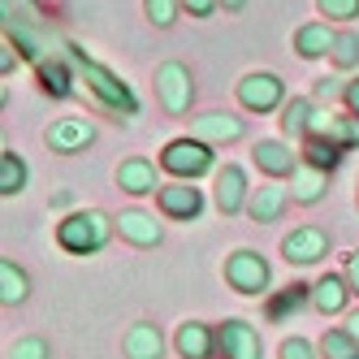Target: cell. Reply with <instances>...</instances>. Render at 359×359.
<instances>
[{
  "label": "cell",
  "instance_id": "25",
  "mask_svg": "<svg viewBox=\"0 0 359 359\" xmlns=\"http://www.w3.org/2000/svg\"><path fill=\"white\" fill-rule=\"evenodd\" d=\"M303 307H312V286H286L281 294L269 299V320H286V316H299Z\"/></svg>",
  "mask_w": 359,
  "mask_h": 359
},
{
  "label": "cell",
  "instance_id": "11",
  "mask_svg": "<svg viewBox=\"0 0 359 359\" xmlns=\"http://www.w3.org/2000/svg\"><path fill=\"white\" fill-rule=\"evenodd\" d=\"M156 208H161L169 221H195V217L203 212V195H199V187H191V182H169V187L156 191Z\"/></svg>",
  "mask_w": 359,
  "mask_h": 359
},
{
  "label": "cell",
  "instance_id": "40",
  "mask_svg": "<svg viewBox=\"0 0 359 359\" xmlns=\"http://www.w3.org/2000/svg\"><path fill=\"white\" fill-rule=\"evenodd\" d=\"M0 69H5V74H9V69H13V43H9V48H5V53H0Z\"/></svg>",
  "mask_w": 359,
  "mask_h": 359
},
{
  "label": "cell",
  "instance_id": "38",
  "mask_svg": "<svg viewBox=\"0 0 359 359\" xmlns=\"http://www.w3.org/2000/svg\"><path fill=\"white\" fill-rule=\"evenodd\" d=\"M342 104H346V113H355V117H359V79H351V83H346Z\"/></svg>",
  "mask_w": 359,
  "mask_h": 359
},
{
  "label": "cell",
  "instance_id": "34",
  "mask_svg": "<svg viewBox=\"0 0 359 359\" xmlns=\"http://www.w3.org/2000/svg\"><path fill=\"white\" fill-rule=\"evenodd\" d=\"M35 22L39 9H35V0H5V22Z\"/></svg>",
  "mask_w": 359,
  "mask_h": 359
},
{
  "label": "cell",
  "instance_id": "12",
  "mask_svg": "<svg viewBox=\"0 0 359 359\" xmlns=\"http://www.w3.org/2000/svg\"><path fill=\"white\" fill-rule=\"evenodd\" d=\"M173 346L182 359H217V329L212 325H203V320H187V325H177L173 333Z\"/></svg>",
  "mask_w": 359,
  "mask_h": 359
},
{
  "label": "cell",
  "instance_id": "20",
  "mask_svg": "<svg viewBox=\"0 0 359 359\" xmlns=\"http://www.w3.org/2000/svg\"><path fill=\"white\" fill-rule=\"evenodd\" d=\"M299 151H303V165H316L325 173H333V169L342 165V156H346V147H338V143L325 139V135H307Z\"/></svg>",
  "mask_w": 359,
  "mask_h": 359
},
{
  "label": "cell",
  "instance_id": "30",
  "mask_svg": "<svg viewBox=\"0 0 359 359\" xmlns=\"http://www.w3.org/2000/svg\"><path fill=\"white\" fill-rule=\"evenodd\" d=\"M143 9H147V22L151 27H173L177 22V9H182V0H143Z\"/></svg>",
  "mask_w": 359,
  "mask_h": 359
},
{
  "label": "cell",
  "instance_id": "7",
  "mask_svg": "<svg viewBox=\"0 0 359 359\" xmlns=\"http://www.w3.org/2000/svg\"><path fill=\"white\" fill-rule=\"evenodd\" d=\"M281 255H286L290 264H320L329 255V234L320 225H299L294 234L281 238Z\"/></svg>",
  "mask_w": 359,
  "mask_h": 359
},
{
  "label": "cell",
  "instance_id": "9",
  "mask_svg": "<svg viewBox=\"0 0 359 359\" xmlns=\"http://www.w3.org/2000/svg\"><path fill=\"white\" fill-rule=\"evenodd\" d=\"M217 351H221V359H260L264 355L260 333H255L247 320H225V325H217Z\"/></svg>",
  "mask_w": 359,
  "mask_h": 359
},
{
  "label": "cell",
  "instance_id": "32",
  "mask_svg": "<svg viewBox=\"0 0 359 359\" xmlns=\"http://www.w3.org/2000/svg\"><path fill=\"white\" fill-rule=\"evenodd\" d=\"M53 355V346H48L43 338H18L9 346V359H48Z\"/></svg>",
  "mask_w": 359,
  "mask_h": 359
},
{
  "label": "cell",
  "instance_id": "22",
  "mask_svg": "<svg viewBox=\"0 0 359 359\" xmlns=\"http://www.w3.org/2000/svg\"><path fill=\"white\" fill-rule=\"evenodd\" d=\"M27 161L18 156L13 147H0V195L5 199H13V195H22L27 191Z\"/></svg>",
  "mask_w": 359,
  "mask_h": 359
},
{
  "label": "cell",
  "instance_id": "37",
  "mask_svg": "<svg viewBox=\"0 0 359 359\" xmlns=\"http://www.w3.org/2000/svg\"><path fill=\"white\" fill-rule=\"evenodd\" d=\"M342 277L351 281V290L359 294V251H351V255H346V269H342Z\"/></svg>",
  "mask_w": 359,
  "mask_h": 359
},
{
  "label": "cell",
  "instance_id": "41",
  "mask_svg": "<svg viewBox=\"0 0 359 359\" xmlns=\"http://www.w3.org/2000/svg\"><path fill=\"white\" fill-rule=\"evenodd\" d=\"M243 5H247V0H221V9H225V13H238Z\"/></svg>",
  "mask_w": 359,
  "mask_h": 359
},
{
  "label": "cell",
  "instance_id": "31",
  "mask_svg": "<svg viewBox=\"0 0 359 359\" xmlns=\"http://www.w3.org/2000/svg\"><path fill=\"white\" fill-rule=\"evenodd\" d=\"M316 9L329 22H351V18H359V0H316Z\"/></svg>",
  "mask_w": 359,
  "mask_h": 359
},
{
  "label": "cell",
  "instance_id": "6",
  "mask_svg": "<svg viewBox=\"0 0 359 359\" xmlns=\"http://www.w3.org/2000/svg\"><path fill=\"white\" fill-rule=\"evenodd\" d=\"M281 100H286V83L277 79V74H247V79L238 83V104L247 113H273L281 109Z\"/></svg>",
  "mask_w": 359,
  "mask_h": 359
},
{
  "label": "cell",
  "instance_id": "39",
  "mask_svg": "<svg viewBox=\"0 0 359 359\" xmlns=\"http://www.w3.org/2000/svg\"><path fill=\"white\" fill-rule=\"evenodd\" d=\"M346 333H351V338L359 342V312H351V316H346Z\"/></svg>",
  "mask_w": 359,
  "mask_h": 359
},
{
  "label": "cell",
  "instance_id": "28",
  "mask_svg": "<svg viewBox=\"0 0 359 359\" xmlns=\"http://www.w3.org/2000/svg\"><path fill=\"white\" fill-rule=\"evenodd\" d=\"M320 359H359V342L346 329H325L320 338Z\"/></svg>",
  "mask_w": 359,
  "mask_h": 359
},
{
  "label": "cell",
  "instance_id": "16",
  "mask_svg": "<svg viewBox=\"0 0 359 359\" xmlns=\"http://www.w3.org/2000/svg\"><path fill=\"white\" fill-rule=\"evenodd\" d=\"M121 351H126V359H161L165 355V333H161V325L135 320L130 329H126V338H121Z\"/></svg>",
  "mask_w": 359,
  "mask_h": 359
},
{
  "label": "cell",
  "instance_id": "4",
  "mask_svg": "<svg viewBox=\"0 0 359 359\" xmlns=\"http://www.w3.org/2000/svg\"><path fill=\"white\" fill-rule=\"evenodd\" d=\"M156 95H161V104L169 117H187L191 113V100H195V79H191V69L182 61H165L156 69Z\"/></svg>",
  "mask_w": 359,
  "mask_h": 359
},
{
  "label": "cell",
  "instance_id": "21",
  "mask_svg": "<svg viewBox=\"0 0 359 359\" xmlns=\"http://www.w3.org/2000/svg\"><path fill=\"white\" fill-rule=\"evenodd\" d=\"M35 74H39V87L53 95V100H69L74 95V74H69L65 61L43 57V61H35Z\"/></svg>",
  "mask_w": 359,
  "mask_h": 359
},
{
  "label": "cell",
  "instance_id": "19",
  "mask_svg": "<svg viewBox=\"0 0 359 359\" xmlns=\"http://www.w3.org/2000/svg\"><path fill=\"white\" fill-rule=\"evenodd\" d=\"M333 43H338V31H329V22H307V27L294 31V53L299 57H329Z\"/></svg>",
  "mask_w": 359,
  "mask_h": 359
},
{
  "label": "cell",
  "instance_id": "35",
  "mask_svg": "<svg viewBox=\"0 0 359 359\" xmlns=\"http://www.w3.org/2000/svg\"><path fill=\"white\" fill-rule=\"evenodd\" d=\"M346 95V83L342 79H320L316 83V100H329V104H333V100H342Z\"/></svg>",
  "mask_w": 359,
  "mask_h": 359
},
{
  "label": "cell",
  "instance_id": "10",
  "mask_svg": "<svg viewBox=\"0 0 359 359\" xmlns=\"http://www.w3.org/2000/svg\"><path fill=\"white\" fill-rule=\"evenodd\" d=\"M191 135L195 139H203L208 147H217V143H238L243 135H247V121L243 117H234V113H203V117H191Z\"/></svg>",
  "mask_w": 359,
  "mask_h": 359
},
{
  "label": "cell",
  "instance_id": "5",
  "mask_svg": "<svg viewBox=\"0 0 359 359\" xmlns=\"http://www.w3.org/2000/svg\"><path fill=\"white\" fill-rule=\"evenodd\" d=\"M225 281L238 294H264L269 290V260L260 251H251V247H238L225 260Z\"/></svg>",
  "mask_w": 359,
  "mask_h": 359
},
{
  "label": "cell",
  "instance_id": "13",
  "mask_svg": "<svg viewBox=\"0 0 359 359\" xmlns=\"http://www.w3.org/2000/svg\"><path fill=\"white\" fill-rule=\"evenodd\" d=\"M117 234H121L126 243H135V247H161L165 225L151 217V212H143V208H126V212L117 217Z\"/></svg>",
  "mask_w": 359,
  "mask_h": 359
},
{
  "label": "cell",
  "instance_id": "26",
  "mask_svg": "<svg viewBox=\"0 0 359 359\" xmlns=\"http://www.w3.org/2000/svg\"><path fill=\"white\" fill-rule=\"evenodd\" d=\"M27 294H31V277L22 273L13 260H0V303L18 307V303H27Z\"/></svg>",
  "mask_w": 359,
  "mask_h": 359
},
{
  "label": "cell",
  "instance_id": "27",
  "mask_svg": "<svg viewBox=\"0 0 359 359\" xmlns=\"http://www.w3.org/2000/svg\"><path fill=\"white\" fill-rule=\"evenodd\" d=\"M329 191V173L316 165H299L294 173V203H320Z\"/></svg>",
  "mask_w": 359,
  "mask_h": 359
},
{
  "label": "cell",
  "instance_id": "24",
  "mask_svg": "<svg viewBox=\"0 0 359 359\" xmlns=\"http://www.w3.org/2000/svg\"><path fill=\"white\" fill-rule=\"evenodd\" d=\"M312 117H316L312 100L294 95L290 104L281 109V135H286V139H307V135H312Z\"/></svg>",
  "mask_w": 359,
  "mask_h": 359
},
{
  "label": "cell",
  "instance_id": "36",
  "mask_svg": "<svg viewBox=\"0 0 359 359\" xmlns=\"http://www.w3.org/2000/svg\"><path fill=\"white\" fill-rule=\"evenodd\" d=\"M182 9H191V18H212L221 9V0H182Z\"/></svg>",
  "mask_w": 359,
  "mask_h": 359
},
{
  "label": "cell",
  "instance_id": "15",
  "mask_svg": "<svg viewBox=\"0 0 359 359\" xmlns=\"http://www.w3.org/2000/svg\"><path fill=\"white\" fill-rule=\"evenodd\" d=\"M247 173L238 169V165H221L217 169V208L225 212V217H238L243 208H247Z\"/></svg>",
  "mask_w": 359,
  "mask_h": 359
},
{
  "label": "cell",
  "instance_id": "14",
  "mask_svg": "<svg viewBox=\"0 0 359 359\" xmlns=\"http://www.w3.org/2000/svg\"><path fill=\"white\" fill-rule=\"evenodd\" d=\"M48 147L53 151H83L95 143V126L87 117H61L57 126H48Z\"/></svg>",
  "mask_w": 359,
  "mask_h": 359
},
{
  "label": "cell",
  "instance_id": "2",
  "mask_svg": "<svg viewBox=\"0 0 359 359\" xmlns=\"http://www.w3.org/2000/svg\"><path fill=\"white\" fill-rule=\"evenodd\" d=\"M69 48V61L79 65V74H83V83H87V91H95V100L104 109H113V113H126V117H135L139 113V100H135V91L126 87L117 74H109L104 65H95L79 43H65Z\"/></svg>",
  "mask_w": 359,
  "mask_h": 359
},
{
  "label": "cell",
  "instance_id": "29",
  "mask_svg": "<svg viewBox=\"0 0 359 359\" xmlns=\"http://www.w3.org/2000/svg\"><path fill=\"white\" fill-rule=\"evenodd\" d=\"M333 65H338V69H355L359 65V35H351V31H342L338 35V43H333Z\"/></svg>",
  "mask_w": 359,
  "mask_h": 359
},
{
  "label": "cell",
  "instance_id": "33",
  "mask_svg": "<svg viewBox=\"0 0 359 359\" xmlns=\"http://www.w3.org/2000/svg\"><path fill=\"white\" fill-rule=\"evenodd\" d=\"M281 359H320V355H316V346L307 338H286L281 342Z\"/></svg>",
  "mask_w": 359,
  "mask_h": 359
},
{
  "label": "cell",
  "instance_id": "42",
  "mask_svg": "<svg viewBox=\"0 0 359 359\" xmlns=\"http://www.w3.org/2000/svg\"><path fill=\"white\" fill-rule=\"evenodd\" d=\"M355 187H359V182H355Z\"/></svg>",
  "mask_w": 359,
  "mask_h": 359
},
{
  "label": "cell",
  "instance_id": "3",
  "mask_svg": "<svg viewBox=\"0 0 359 359\" xmlns=\"http://www.w3.org/2000/svg\"><path fill=\"white\" fill-rule=\"evenodd\" d=\"M161 169L173 173L177 182H195V177H203V173L217 169V156H212V147L203 143V139L187 135V139L165 143V151H161Z\"/></svg>",
  "mask_w": 359,
  "mask_h": 359
},
{
  "label": "cell",
  "instance_id": "23",
  "mask_svg": "<svg viewBox=\"0 0 359 359\" xmlns=\"http://www.w3.org/2000/svg\"><path fill=\"white\" fill-rule=\"evenodd\" d=\"M281 208H286V187H260V191H251V199H247L251 221H260V225L277 221Z\"/></svg>",
  "mask_w": 359,
  "mask_h": 359
},
{
  "label": "cell",
  "instance_id": "8",
  "mask_svg": "<svg viewBox=\"0 0 359 359\" xmlns=\"http://www.w3.org/2000/svg\"><path fill=\"white\" fill-rule=\"evenodd\" d=\"M251 161H255V169L269 173V177H294L299 165H303V151L286 147L281 139H260L251 147Z\"/></svg>",
  "mask_w": 359,
  "mask_h": 359
},
{
  "label": "cell",
  "instance_id": "1",
  "mask_svg": "<svg viewBox=\"0 0 359 359\" xmlns=\"http://www.w3.org/2000/svg\"><path fill=\"white\" fill-rule=\"evenodd\" d=\"M113 229H117L113 217H104L100 208H87V212H69V217L57 225V243H61V251H69V255H95V251L109 247Z\"/></svg>",
  "mask_w": 359,
  "mask_h": 359
},
{
  "label": "cell",
  "instance_id": "18",
  "mask_svg": "<svg viewBox=\"0 0 359 359\" xmlns=\"http://www.w3.org/2000/svg\"><path fill=\"white\" fill-rule=\"evenodd\" d=\"M117 187L126 195H151L161 182H156V165H151L147 156H130V161H121L117 169Z\"/></svg>",
  "mask_w": 359,
  "mask_h": 359
},
{
  "label": "cell",
  "instance_id": "17",
  "mask_svg": "<svg viewBox=\"0 0 359 359\" xmlns=\"http://www.w3.org/2000/svg\"><path fill=\"white\" fill-rule=\"evenodd\" d=\"M351 281L342 277V273H325L316 286H312V307L320 316H338V312H346V303H351Z\"/></svg>",
  "mask_w": 359,
  "mask_h": 359
}]
</instances>
